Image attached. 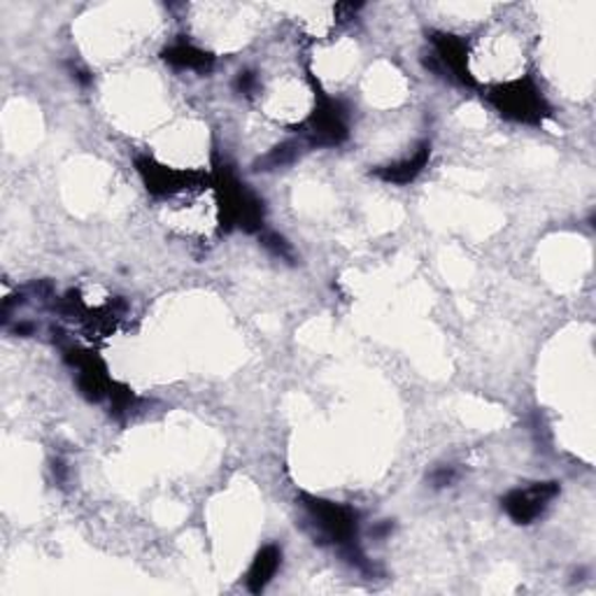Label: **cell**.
I'll return each instance as SVG.
<instances>
[{"label":"cell","mask_w":596,"mask_h":596,"mask_svg":"<svg viewBox=\"0 0 596 596\" xmlns=\"http://www.w3.org/2000/svg\"><path fill=\"white\" fill-rule=\"evenodd\" d=\"M559 482H531L527 488H515L501 498V506L515 525H534L543 515L550 503L559 496Z\"/></svg>","instance_id":"6"},{"label":"cell","mask_w":596,"mask_h":596,"mask_svg":"<svg viewBox=\"0 0 596 596\" xmlns=\"http://www.w3.org/2000/svg\"><path fill=\"white\" fill-rule=\"evenodd\" d=\"M301 147H303V140L298 138V140H285V142H279L277 147H273L271 152L264 157V159H259L254 163V171H279V168H287L291 165L298 157H301Z\"/></svg>","instance_id":"12"},{"label":"cell","mask_w":596,"mask_h":596,"mask_svg":"<svg viewBox=\"0 0 596 596\" xmlns=\"http://www.w3.org/2000/svg\"><path fill=\"white\" fill-rule=\"evenodd\" d=\"M259 242L264 245L273 256L279 261H287V264H296V252L291 248V242H287L285 236H279L275 231H261Z\"/></svg>","instance_id":"13"},{"label":"cell","mask_w":596,"mask_h":596,"mask_svg":"<svg viewBox=\"0 0 596 596\" xmlns=\"http://www.w3.org/2000/svg\"><path fill=\"white\" fill-rule=\"evenodd\" d=\"M219 210L224 231L242 229L245 233L264 231V200H261L245 182H240L227 165L219 168L217 177Z\"/></svg>","instance_id":"2"},{"label":"cell","mask_w":596,"mask_h":596,"mask_svg":"<svg viewBox=\"0 0 596 596\" xmlns=\"http://www.w3.org/2000/svg\"><path fill=\"white\" fill-rule=\"evenodd\" d=\"M233 89L238 93H242V96H248L252 99L256 89H259V78H256V72L254 70H240L236 74V82H233Z\"/></svg>","instance_id":"15"},{"label":"cell","mask_w":596,"mask_h":596,"mask_svg":"<svg viewBox=\"0 0 596 596\" xmlns=\"http://www.w3.org/2000/svg\"><path fill=\"white\" fill-rule=\"evenodd\" d=\"M279 566H283V548L275 546V543H268L261 548L254 559H252V564H250V571L245 575V585L252 594H261L264 592L271 581L275 577V573L279 571Z\"/></svg>","instance_id":"11"},{"label":"cell","mask_w":596,"mask_h":596,"mask_svg":"<svg viewBox=\"0 0 596 596\" xmlns=\"http://www.w3.org/2000/svg\"><path fill=\"white\" fill-rule=\"evenodd\" d=\"M349 138V110L343 101L317 93L314 110L301 126V140L310 147H339Z\"/></svg>","instance_id":"4"},{"label":"cell","mask_w":596,"mask_h":596,"mask_svg":"<svg viewBox=\"0 0 596 596\" xmlns=\"http://www.w3.org/2000/svg\"><path fill=\"white\" fill-rule=\"evenodd\" d=\"M488 99L501 117L517 124L540 126L552 115V107L546 101L543 91L538 89L531 78L496 84L490 89Z\"/></svg>","instance_id":"3"},{"label":"cell","mask_w":596,"mask_h":596,"mask_svg":"<svg viewBox=\"0 0 596 596\" xmlns=\"http://www.w3.org/2000/svg\"><path fill=\"white\" fill-rule=\"evenodd\" d=\"M64 352H66L64 354L66 364L78 370L80 394L91 403H99V401L107 399L110 391H112V382L107 378L105 364L96 357V354L84 352L80 347H66Z\"/></svg>","instance_id":"7"},{"label":"cell","mask_w":596,"mask_h":596,"mask_svg":"<svg viewBox=\"0 0 596 596\" xmlns=\"http://www.w3.org/2000/svg\"><path fill=\"white\" fill-rule=\"evenodd\" d=\"M136 171L142 177L147 192L157 198L175 196V194L184 192L186 184H190V173L177 171V168H171L165 163H159L154 157H149V154L136 157Z\"/></svg>","instance_id":"8"},{"label":"cell","mask_w":596,"mask_h":596,"mask_svg":"<svg viewBox=\"0 0 596 596\" xmlns=\"http://www.w3.org/2000/svg\"><path fill=\"white\" fill-rule=\"evenodd\" d=\"M459 480V471L457 466H438L436 471L428 473V482H432L434 490H443V488H452V484Z\"/></svg>","instance_id":"14"},{"label":"cell","mask_w":596,"mask_h":596,"mask_svg":"<svg viewBox=\"0 0 596 596\" xmlns=\"http://www.w3.org/2000/svg\"><path fill=\"white\" fill-rule=\"evenodd\" d=\"M301 506L320 543H329L339 552L359 543V513L354 508L310 494H301Z\"/></svg>","instance_id":"1"},{"label":"cell","mask_w":596,"mask_h":596,"mask_svg":"<svg viewBox=\"0 0 596 596\" xmlns=\"http://www.w3.org/2000/svg\"><path fill=\"white\" fill-rule=\"evenodd\" d=\"M428 159H432V142L424 140L420 142L413 154L401 159V161H394V163H387V165H380L373 171V175H376L378 180L387 182V184H397V186H405L410 182H415L422 171L426 168Z\"/></svg>","instance_id":"9"},{"label":"cell","mask_w":596,"mask_h":596,"mask_svg":"<svg viewBox=\"0 0 596 596\" xmlns=\"http://www.w3.org/2000/svg\"><path fill=\"white\" fill-rule=\"evenodd\" d=\"M161 59L168 66H173L175 70L198 72V74H210L215 68V56L210 51H205L186 41H177L173 45H168L161 51Z\"/></svg>","instance_id":"10"},{"label":"cell","mask_w":596,"mask_h":596,"mask_svg":"<svg viewBox=\"0 0 596 596\" xmlns=\"http://www.w3.org/2000/svg\"><path fill=\"white\" fill-rule=\"evenodd\" d=\"M428 41H432L434 51L428 56V61H424V66L436 72L438 78L455 80L461 87L473 89L475 80L469 70V47H466L461 37L452 33L434 31Z\"/></svg>","instance_id":"5"}]
</instances>
